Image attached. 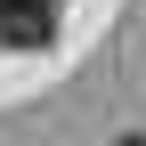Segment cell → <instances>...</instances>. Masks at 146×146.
<instances>
[{"label": "cell", "instance_id": "7a4b0ae2", "mask_svg": "<svg viewBox=\"0 0 146 146\" xmlns=\"http://www.w3.org/2000/svg\"><path fill=\"white\" fill-rule=\"evenodd\" d=\"M122 146H146V138H122Z\"/></svg>", "mask_w": 146, "mask_h": 146}, {"label": "cell", "instance_id": "6da1fadb", "mask_svg": "<svg viewBox=\"0 0 146 146\" xmlns=\"http://www.w3.org/2000/svg\"><path fill=\"white\" fill-rule=\"evenodd\" d=\"M0 41L8 49H49L57 41V0H0Z\"/></svg>", "mask_w": 146, "mask_h": 146}]
</instances>
